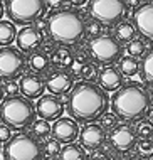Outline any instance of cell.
I'll return each instance as SVG.
<instances>
[{
  "label": "cell",
  "mask_w": 153,
  "mask_h": 160,
  "mask_svg": "<svg viewBox=\"0 0 153 160\" xmlns=\"http://www.w3.org/2000/svg\"><path fill=\"white\" fill-rule=\"evenodd\" d=\"M44 39H46V32L42 31L39 25L32 24V25H25L22 27L15 36V42H17V47L22 51L24 54H30L34 51L41 49Z\"/></svg>",
  "instance_id": "11"
},
{
  "label": "cell",
  "mask_w": 153,
  "mask_h": 160,
  "mask_svg": "<svg viewBox=\"0 0 153 160\" xmlns=\"http://www.w3.org/2000/svg\"><path fill=\"white\" fill-rule=\"evenodd\" d=\"M86 34H89V36H98V34H101V24L98 22V20H91V24H86Z\"/></svg>",
  "instance_id": "35"
},
{
  "label": "cell",
  "mask_w": 153,
  "mask_h": 160,
  "mask_svg": "<svg viewBox=\"0 0 153 160\" xmlns=\"http://www.w3.org/2000/svg\"><path fill=\"white\" fill-rule=\"evenodd\" d=\"M47 34L54 42L72 46L82 41L86 34V20L77 10L72 8H56L47 17Z\"/></svg>",
  "instance_id": "3"
},
{
  "label": "cell",
  "mask_w": 153,
  "mask_h": 160,
  "mask_svg": "<svg viewBox=\"0 0 153 160\" xmlns=\"http://www.w3.org/2000/svg\"><path fill=\"white\" fill-rule=\"evenodd\" d=\"M36 111L39 118H44L47 122H56L64 113V103L59 99L57 94H42L36 105Z\"/></svg>",
  "instance_id": "15"
},
{
  "label": "cell",
  "mask_w": 153,
  "mask_h": 160,
  "mask_svg": "<svg viewBox=\"0 0 153 160\" xmlns=\"http://www.w3.org/2000/svg\"><path fill=\"white\" fill-rule=\"evenodd\" d=\"M51 135L61 143H72L79 138V125L72 116H59L51 127Z\"/></svg>",
  "instance_id": "12"
},
{
  "label": "cell",
  "mask_w": 153,
  "mask_h": 160,
  "mask_svg": "<svg viewBox=\"0 0 153 160\" xmlns=\"http://www.w3.org/2000/svg\"><path fill=\"white\" fill-rule=\"evenodd\" d=\"M0 2H2V0H0Z\"/></svg>",
  "instance_id": "44"
},
{
  "label": "cell",
  "mask_w": 153,
  "mask_h": 160,
  "mask_svg": "<svg viewBox=\"0 0 153 160\" xmlns=\"http://www.w3.org/2000/svg\"><path fill=\"white\" fill-rule=\"evenodd\" d=\"M3 94L5 96H15V94L20 93V88H19V81L15 79H5V83H3Z\"/></svg>",
  "instance_id": "33"
},
{
  "label": "cell",
  "mask_w": 153,
  "mask_h": 160,
  "mask_svg": "<svg viewBox=\"0 0 153 160\" xmlns=\"http://www.w3.org/2000/svg\"><path fill=\"white\" fill-rule=\"evenodd\" d=\"M150 99H151V103H153V88H151V91H150Z\"/></svg>",
  "instance_id": "42"
},
{
  "label": "cell",
  "mask_w": 153,
  "mask_h": 160,
  "mask_svg": "<svg viewBox=\"0 0 153 160\" xmlns=\"http://www.w3.org/2000/svg\"><path fill=\"white\" fill-rule=\"evenodd\" d=\"M91 59V52H89V49H76L74 51V64H84L87 62Z\"/></svg>",
  "instance_id": "34"
},
{
  "label": "cell",
  "mask_w": 153,
  "mask_h": 160,
  "mask_svg": "<svg viewBox=\"0 0 153 160\" xmlns=\"http://www.w3.org/2000/svg\"><path fill=\"white\" fill-rule=\"evenodd\" d=\"M3 14H5V7L2 5V2H0V19L3 17Z\"/></svg>",
  "instance_id": "40"
},
{
  "label": "cell",
  "mask_w": 153,
  "mask_h": 160,
  "mask_svg": "<svg viewBox=\"0 0 153 160\" xmlns=\"http://www.w3.org/2000/svg\"><path fill=\"white\" fill-rule=\"evenodd\" d=\"M109 105L113 106V111L118 115L120 120L126 123H133L146 116L151 106V99L150 93L141 84L131 83L116 89L113 98L109 99Z\"/></svg>",
  "instance_id": "2"
},
{
  "label": "cell",
  "mask_w": 153,
  "mask_h": 160,
  "mask_svg": "<svg viewBox=\"0 0 153 160\" xmlns=\"http://www.w3.org/2000/svg\"><path fill=\"white\" fill-rule=\"evenodd\" d=\"M126 51H128V54L133 56V58H141V56H145V52H146V42L143 41V39L135 37L133 41L128 42Z\"/></svg>",
  "instance_id": "28"
},
{
  "label": "cell",
  "mask_w": 153,
  "mask_h": 160,
  "mask_svg": "<svg viewBox=\"0 0 153 160\" xmlns=\"http://www.w3.org/2000/svg\"><path fill=\"white\" fill-rule=\"evenodd\" d=\"M109 108L108 91L94 81L81 79L67 93V113L77 123L98 122L99 116Z\"/></svg>",
  "instance_id": "1"
},
{
  "label": "cell",
  "mask_w": 153,
  "mask_h": 160,
  "mask_svg": "<svg viewBox=\"0 0 153 160\" xmlns=\"http://www.w3.org/2000/svg\"><path fill=\"white\" fill-rule=\"evenodd\" d=\"M136 148L141 157H153V138H141V142L136 143Z\"/></svg>",
  "instance_id": "32"
},
{
  "label": "cell",
  "mask_w": 153,
  "mask_h": 160,
  "mask_svg": "<svg viewBox=\"0 0 153 160\" xmlns=\"http://www.w3.org/2000/svg\"><path fill=\"white\" fill-rule=\"evenodd\" d=\"M59 152H61V142L56 140L54 137L47 138L46 145H44V157H47V158H57L59 157Z\"/></svg>",
  "instance_id": "29"
},
{
  "label": "cell",
  "mask_w": 153,
  "mask_h": 160,
  "mask_svg": "<svg viewBox=\"0 0 153 160\" xmlns=\"http://www.w3.org/2000/svg\"><path fill=\"white\" fill-rule=\"evenodd\" d=\"M135 130H136L138 138H153V123L148 120H141V122L138 120Z\"/></svg>",
  "instance_id": "30"
},
{
  "label": "cell",
  "mask_w": 153,
  "mask_h": 160,
  "mask_svg": "<svg viewBox=\"0 0 153 160\" xmlns=\"http://www.w3.org/2000/svg\"><path fill=\"white\" fill-rule=\"evenodd\" d=\"M89 52L91 58L98 64L108 66L115 64L123 56V46L118 41L116 36L111 34H98L89 41Z\"/></svg>",
  "instance_id": "8"
},
{
  "label": "cell",
  "mask_w": 153,
  "mask_h": 160,
  "mask_svg": "<svg viewBox=\"0 0 153 160\" xmlns=\"http://www.w3.org/2000/svg\"><path fill=\"white\" fill-rule=\"evenodd\" d=\"M17 29L12 20H2L0 19V46H10L15 41Z\"/></svg>",
  "instance_id": "23"
},
{
  "label": "cell",
  "mask_w": 153,
  "mask_h": 160,
  "mask_svg": "<svg viewBox=\"0 0 153 160\" xmlns=\"http://www.w3.org/2000/svg\"><path fill=\"white\" fill-rule=\"evenodd\" d=\"M133 25L138 34H141L148 41H153V2L140 3L133 12Z\"/></svg>",
  "instance_id": "14"
},
{
  "label": "cell",
  "mask_w": 153,
  "mask_h": 160,
  "mask_svg": "<svg viewBox=\"0 0 153 160\" xmlns=\"http://www.w3.org/2000/svg\"><path fill=\"white\" fill-rule=\"evenodd\" d=\"M37 111L29 98L25 96H7L5 101L0 103V120L8 125L12 130H22L32 125Z\"/></svg>",
  "instance_id": "4"
},
{
  "label": "cell",
  "mask_w": 153,
  "mask_h": 160,
  "mask_svg": "<svg viewBox=\"0 0 153 160\" xmlns=\"http://www.w3.org/2000/svg\"><path fill=\"white\" fill-rule=\"evenodd\" d=\"M66 2H69V3H71V5H74V7H81V5H86L87 0H66Z\"/></svg>",
  "instance_id": "38"
},
{
  "label": "cell",
  "mask_w": 153,
  "mask_h": 160,
  "mask_svg": "<svg viewBox=\"0 0 153 160\" xmlns=\"http://www.w3.org/2000/svg\"><path fill=\"white\" fill-rule=\"evenodd\" d=\"M140 69H141L143 81L153 86V49L145 52L143 61H141V64H140Z\"/></svg>",
  "instance_id": "24"
},
{
  "label": "cell",
  "mask_w": 153,
  "mask_h": 160,
  "mask_svg": "<svg viewBox=\"0 0 153 160\" xmlns=\"http://www.w3.org/2000/svg\"><path fill=\"white\" fill-rule=\"evenodd\" d=\"M136 27L133 25V22H128V20H120L116 24V29H115V36L118 37L120 42H130L136 37Z\"/></svg>",
  "instance_id": "22"
},
{
  "label": "cell",
  "mask_w": 153,
  "mask_h": 160,
  "mask_svg": "<svg viewBox=\"0 0 153 160\" xmlns=\"http://www.w3.org/2000/svg\"><path fill=\"white\" fill-rule=\"evenodd\" d=\"M62 2L64 0H46V3H47V7L49 8H59V7H62Z\"/></svg>",
  "instance_id": "37"
},
{
  "label": "cell",
  "mask_w": 153,
  "mask_h": 160,
  "mask_svg": "<svg viewBox=\"0 0 153 160\" xmlns=\"http://www.w3.org/2000/svg\"><path fill=\"white\" fill-rule=\"evenodd\" d=\"M19 88H20L22 96H25L29 99H39L44 94V89H46V81L34 71L24 72L20 76Z\"/></svg>",
  "instance_id": "17"
},
{
  "label": "cell",
  "mask_w": 153,
  "mask_h": 160,
  "mask_svg": "<svg viewBox=\"0 0 153 160\" xmlns=\"http://www.w3.org/2000/svg\"><path fill=\"white\" fill-rule=\"evenodd\" d=\"M118 120L120 118H118V115L115 113V111H111V113L104 111V113L99 116V125H101L104 130H109V132H111V130L118 125Z\"/></svg>",
  "instance_id": "31"
},
{
  "label": "cell",
  "mask_w": 153,
  "mask_h": 160,
  "mask_svg": "<svg viewBox=\"0 0 153 160\" xmlns=\"http://www.w3.org/2000/svg\"><path fill=\"white\" fill-rule=\"evenodd\" d=\"M108 143L111 145V148H115L116 152H120V153L131 152L138 143L136 130H135V127H130L126 122L123 125H116V127L111 130V133H109Z\"/></svg>",
  "instance_id": "10"
},
{
  "label": "cell",
  "mask_w": 153,
  "mask_h": 160,
  "mask_svg": "<svg viewBox=\"0 0 153 160\" xmlns=\"http://www.w3.org/2000/svg\"><path fill=\"white\" fill-rule=\"evenodd\" d=\"M118 62H120V71L125 76H135L140 72V62L133 56H125V58L121 56V59Z\"/></svg>",
  "instance_id": "25"
},
{
  "label": "cell",
  "mask_w": 153,
  "mask_h": 160,
  "mask_svg": "<svg viewBox=\"0 0 153 160\" xmlns=\"http://www.w3.org/2000/svg\"><path fill=\"white\" fill-rule=\"evenodd\" d=\"M51 66L54 69H66L69 71L74 66V51L69 47H56L51 52Z\"/></svg>",
  "instance_id": "19"
},
{
  "label": "cell",
  "mask_w": 153,
  "mask_h": 160,
  "mask_svg": "<svg viewBox=\"0 0 153 160\" xmlns=\"http://www.w3.org/2000/svg\"><path fill=\"white\" fill-rule=\"evenodd\" d=\"M30 130H32V135L37 137L39 140H46V138H49L51 135V125L47 120L44 118H39V120H34L32 125H30Z\"/></svg>",
  "instance_id": "27"
},
{
  "label": "cell",
  "mask_w": 153,
  "mask_h": 160,
  "mask_svg": "<svg viewBox=\"0 0 153 160\" xmlns=\"http://www.w3.org/2000/svg\"><path fill=\"white\" fill-rule=\"evenodd\" d=\"M146 2H151V0H140V3H146Z\"/></svg>",
  "instance_id": "43"
},
{
  "label": "cell",
  "mask_w": 153,
  "mask_h": 160,
  "mask_svg": "<svg viewBox=\"0 0 153 160\" xmlns=\"http://www.w3.org/2000/svg\"><path fill=\"white\" fill-rule=\"evenodd\" d=\"M76 74L79 76L81 79H84V81H94L96 78H98V74H99L98 64H96V62H91V61H87V62L81 64V66L77 68Z\"/></svg>",
  "instance_id": "26"
},
{
  "label": "cell",
  "mask_w": 153,
  "mask_h": 160,
  "mask_svg": "<svg viewBox=\"0 0 153 160\" xmlns=\"http://www.w3.org/2000/svg\"><path fill=\"white\" fill-rule=\"evenodd\" d=\"M99 84L103 86L106 91H113L115 93L116 89H120L125 83V74L120 71V68H116L115 64H108L104 66L98 74Z\"/></svg>",
  "instance_id": "18"
},
{
  "label": "cell",
  "mask_w": 153,
  "mask_h": 160,
  "mask_svg": "<svg viewBox=\"0 0 153 160\" xmlns=\"http://www.w3.org/2000/svg\"><path fill=\"white\" fill-rule=\"evenodd\" d=\"M86 152L82 148V145H77V143H64V147L61 148L59 152V157L61 160H86Z\"/></svg>",
  "instance_id": "21"
},
{
  "label": "cell",
  "mask_w": 153,
  "mask_h": 160,
  "mask_svg": "<svg viewBox=\"0 0 153 160\" xmlns=\"http://www.w3.org/2000/svg\"><path fill=\"white\" fill-rule=\"evenodd\" d=\"M10 137H12V128L8 127V125L2 123V125H0V143L8 142V140H10Z\"/></svg>",
  "instance_id": "36"
},
{
  "label": "cell",
  "mask_w": 153,
  "mask_h": 160,
  "mask_svg": "<svg viewBox=\"0 0 153 160\" xmlns=\"http://www.w3.org/2000/svg\"><path fill=\"white\" fill-rule=\"evenodd\" d=\"M27 68V58L19 47L0 46V78L5 79H17L24 74Z\"/></svg>",
  "instance_id": "9"
},
{
  "label": "cell",
  "mask_w": 153,
  "mask_h": 160,
  "mask_svg": "<svg viewBox=\"0 0 153 160\" xmlns=\"http://www.w3.org/2000/svg\"><path fill=\"white\" fill-rule=\"evenodd\" d=\"M126 3H128V7H136L140 5V0H126Z\"/></svg>",
  "instance_id": "39"
},
{
  "label": "cell",
  "mask_w": 153,
  "mask_h": 160,
  "mask_svg": "<svg viewBox=\"0 0 153 160\" xmlns=\"http://www.w3.org/2000/svg\"><path fill=\"white\" fill-rule=\"evenodd\" d=\"M79 142L84 148L94 152L101 148V145L106 142V130L96 122L84 123V127L79 130Z\"/></svg>",
  "instance_id": "16"
},
{
  "label": "cell",
  "mask_w": 153,
  "mask_h": 160,
  "mask_svg": "<svg viewBox=\"0 0 153 160\" xmlns=\"http://www.w3.org/2000/svg\"><path fill=\"white\" fill-rule=\"evenodd\" d=\"M27 66L30 71L37 72V74H47L51 71V56L44 52L42 49H37L29 54Z\"/></svg>",
  "instance_id": "20"
},
{
  "label": "cell",
  "mask_w": 153,
  "mask_h": 160,
  "mask_svg": "<svg viewBox=\"0 0 153 160\" xmlns=\"http://www.w3.org/2000/svg\"><path fill=\"white\" fill-rule=\"evenodd\" d=\"M46 0H7L5 14L14 24L27 25L41 20L46 14Z\"/></svg>",
  "instance_id": "6"
},
{
  "label": "cell",
  "mask_w": 153,
  "mask_h": 160,
  "mask_svg": "<svg viewBox=\"0 0 153 160\" xmlns=\"http://www.w3.org/2000/svg\"><path fill=\"white\" fill-rule=\"evenodd\" d=\"M5 160H42L44 147L32 133H17L3 147Z\"/></svg>",
  "instance_id": "5"
},
{
  "label": "cell",
  "mask_w": 153,
  "mask_h": 160,
  "mask_svg": "<svg viewBox=\"0 0 153 160\" xmlns=\"http://www.w3.org/2000/svg\"><path fill=\"white\" fill-rule=\"evenodd\" d=\"M2 99H3V88H2V84H0V103H2Z\"/></svg>",
  "instance_id": "41"
},
{
  "label": "cell",
  "mask_w": 153,
  "mask_h": 160,
  "mask_svg": "<svg viewBox=\"0 0 153 160\" xmlns=\"http://www.w3.org/2000/svg\"><path fill=\"white\" fill-rule=\"evenodd\" d=\"M74 86V76L66 69H54L47 72L46 78V89L52 94H67Z\"/></svg>",
  "instance_id": "13"
},
{
  "label": "cell",
  "mask_w": 153,
  "mask_h": 160,
  "mask_svg": "<svg viewBox=\"0 0 153 160\" xmlns=\"http://www.w3.org/2000/svg\"><path fill=\"white\" fill-rule=\"evenodd\" d=\"M87 14L101 25H116L128 14L126 0H87Z\"/></svg>",
  "instance_id": "7"
}]
</instances>
